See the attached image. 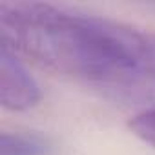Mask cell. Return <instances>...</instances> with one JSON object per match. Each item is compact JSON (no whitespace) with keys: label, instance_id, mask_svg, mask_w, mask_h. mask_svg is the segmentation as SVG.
<instances>
[{"label":"cell","instance_id":"6da1fadb","mask_svg":"<svg viewBox=\"0 0 155 155\" xmlns=\"http://www.w3.org/2000/svg\"><path fill=\"white\" fill-rule=\"evenodd\" d=\"M2 44L124 104H155V33L48 2H0Z\"/></svg>","mask_w":155,"mask_h":155},{"label":"cell","instance_id":"7a4b0ae2","mask_svg":"<svg viewBox=\"0 0 155 155\" xmlns=\"http://www.w3.org/2000/svg\"><path fill=\"white\" fill-rule=\"evenodd\" d=\"M40 99V88L35 77L20 60L18 53L2 44L0 48V101L13 111L33 108Z\"/></svg>","mask_w":155,"mask_h":155},{"label":"cell","instance_id":"3957f363","mask_svg":"<svg viewBox=\"0 0 155 155\" xmlns=\"http://www.w3.org/2000/svg\"><path fill=\"white\" fill-rule=\"evenodd\" d=\"M49 144L46 139L35 133L2 131L0 155H48Z\"/></svg>","mask_w":155,"mask_h":155},{"label":"cell","instance_id":"277c9868","mask_svg":"<svg viewBox=\"0 0 155 155\" xmlns=\"http://www.w3.org/2000/svg\"><path fill=\"white\" fill-rule=\"evenodd\" d=\"M130 130L144 142L155 148V106L140 111L130 120Z\"/></svg>","mask_w":155,"mask_h":155}]
</instances>
